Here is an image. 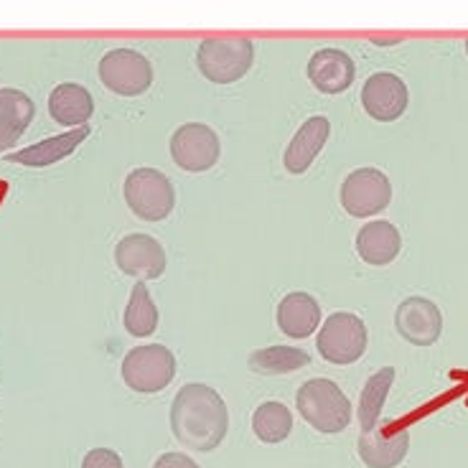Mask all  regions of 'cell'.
<instances>
[{"instance_id": "obj_27", "label": "cell", "mask_w": 468, "mask_h": 468, "mask_svg": "<svg viewBox=\"0 0 468 468\" xmlns=\"http://www.w3.org/2000/svg\"><path fill=\"white\" fill-rule=\"evenodd\" d=\"M466 51H468V38H466Z\"/></svg>"}, {"instance_id": "obj_10", "label": "cell", "mask_w": 468, "mask_h": 468, "mask_svg": "<svg viewBox=\"0 0 468 468\" xmlns=\"http://www.w3.org/2000/svg\"><path fill=\"white\" fill-rule=\"evenodd\" d=\"M115 262L130 278L155 281L165 272V250L151 234H128L115 245Z\"/></svg>"}, {"instance_id": "obj_3", "label": "cell", "mask_w": 468, "mask_h": 468, "mask_svg": "<svg viewBox=\"0 0 468 468\" xmlns=\"http://www.w3.org/2000/svg\"><path fill=\"white\" fill-rule=\"evenodd\" d=\"M122 194H125L130 211L143 222H164L176 207L174 184L158 168L130 171Z\"/></svg>"}, {"instance_id": "obj_17", "label": "cell", "mask_w": 468, "mask_h": 468, "mask_svg": "<svg viewBox=\"0 0 468 468\" xmlns=\"http://www.w3.org/2000/svg\"><path fill=\"white\" fill-rule=\"evenodd\" d=\"M48 115L54 117L58 125L74 130L84 128L94 115L92 94L77 82L58 84L48 94Z\"/></svg>"}, {"instance_id": "obj_7", "label": "cell", "mask_w": 468, "mask_h": 468, "mask_svg": "<svg viewBox=\"0 0 468 468\" xmlns=\"http://www.w3.org/2000/svg\"><path fill=\"white\" fill-rule=\"evenodd\" d=\"M153 64L135 48H112L100 58V80L110 92L138 97L153 87Z\"/></svg>"}, {"instance_id": "obj_19", "label": "cell", "mask_w": 468, "mask_h": 468, "mask_svg": "<svg viewBox=\"0 0 468 468\" xmlns=\"http://www.w3.org/2000/svg\"><path fill=\"white\" fill-rule=\"evenodd\" d=\"M87 135H90V128H87V125H84V128L69 130V133H61V135L47 138V141L36 143V145H28L24 151L11 153V155H5V161H13V164L21 165H34V168L51 165L77 151V148L87 141Z\"/></svg>"}, {"instance_id": "obj_11", "label": "cell", "mask_w": 468, "mask_h": 468, "mask_svg": "<svg viewBox=\"0 0 468 468\" xmlns=\"http://www.w3.org/2000/svg\"><path fill=\"white\" fill-rule=\"evenodd\" d=\"M395 326L399 336L412 346H433L443 334V314L433 301L412 295L398 305Z\"/></svg>"}, {"instance_id": "obj_14", "label": "cell", "mask_w": 468, "mask_h": 468, "mask_svg": "<svg viewBox=\"0 0 468 468\" xmlns=\"http://www.w3.org/2000/svg\"><path fill=\"white\" fill-rule=\"evenodd\" d=\"M356 77V67L341 48H321L308 58V80L324 94H341L349 90Z\"/></svg>"}, {"instance_id": "obj_25", "label": "cell", "mask_w": 468, "mask_h": 468, "mask_svg": "<svg viewBox=\"0 0 468 468\" xmlns=\"http://www.w3.org/2000/svg\"><path fill=\"white\" fill-rule=\"evenodd\" d=\"M82 468H122V458L110 448H94L84 456Z\"/></svg>"}, {"instance_id": "obj_26", "label": "cell", "mask_w": 468, "mask_h": 468, "mask_svg": "<svg viewBox=\"0 0 468 468\" xmlns=\"http://www.w3.org/2000/svg\"><path fill=\"white\" fill-rule=\"evenodd\" d=\"M153 468H199V463L191 461L186 453H164L153 463Z\"/></svg>"}, {"instance_id": "obj_5", "label": "cell", "mask_w": 468, "mask_h": 468, "mask_svg": "<svg viewBox=\"0 0 468 468\" xmlns=\"http://www.w3.org/2000/svg\"><path fill=\"white\" fill-rule=\"evenodd\" d=\"M176 356L174 351L161 344H145L128 351L122 359V379L133 392L155 395L174 382Z\"/></svg>"}, {"instance_id": "obj_18", "label": "cell", "mask_w": 468, "mask_h": 468, "mask_svg": "<svg viewBox=\"0 0 468 468\" xmlns=\"http://www.w3.org/2000/svg\"><path fill=\"white\" fill-rule=\"evenodd\" d=\"M402 250V234L392 222H369L364 224L359 234H356V252L367 265H389L398 258Z\"/></svg>"}, {"instance_id": "obj_16", "label": "cell", "mask_w": 468, "mask_h": 468, "mask_svg": "<svg viewBox=\"0 0 468 468\" xmlns=\"http://www.w3.org/2000/svg\"><path fill=\"white\" fill-rule=\"evenodd\" d=\"M278 328L288 339H308L321 324V305L308 292H288L278 303Z\"/></svg>"}, {"instance_id": "obj_4", "label": "cell", "mask_w": 468, "mask_h": 468, "mask_svg": "<svg viewBox=\"0 0 468 468\" xmlns=\"http://www.w3.org/2000/svg\"><path fill=\"white\" fill-rule=\"evenodd\" d=\"M255 61L250 38H204L197 51L199 71L214 84H232L245 77Z\"/></svg>"}, {"instance_id": "obj_20", "label": "cell", "mask_w": 468, "mask_h": 468, "mask_svg": "<svg viewBox=\"0 0 468 468\" xmlns=\"http://www.w3.org/2000/svg\"><path fill=\"white\" fill-rule=\"evenodd\" d=\"M36 105L21 90H0V153H5L13 143L34 122Z\"/></svg>"}, {"instance_id": "obj_13", "label": "cell", "mask_w": 468, "mask_h": 468, "mask_svg": "<svg viewBox=\"0 0 468 468\" xmlns=\"http://www.w3.org/2000/svg\"><path fill=\"white\" fill-rule=\"evenodd\" d=\"M410 451V431L395 425H377L375 431L362 433L359 438V456L369 468L399 466Z\"/></svg>"}, {"instance_id": "obj_15", "label": "cell", "mask_w": 468, "mask_h": 468, "mask_svg": "<svg viewBox=\"0 0 468 468\" xmlns=\"http://www.w3.org/2000/svg\"><path fill=\"white\" fill-rule=\"evenodd\" d=\"M328 135H331V122H328L326 117H308L303 125L298 128V133L292 135L291 145L285 148V155H282L285 171L292 176L305 174L314 165L321 148L326 145Z\"/></svg>"}, {"instance_id": "obj_6", "label": "cell", "mask_w": 468, "mask_h": 468, "mask_svg": "<svg viewBox=\"0 0 468 468\" xmlns=\"http://www.w3.org/2000/svg\"><path fill=\"white\" fill-rule=\"evenodd\" d=\"M367 326L359 316L346 314V311H336L324 321V326L318 331L316 346L318 354L326 359L328 364L336 367H346L362 359L367 351Z\"/></svg>"}, {"instance_id": "obj_1", "label": "cell", "mask_w": 468, "mask_h": 468, "mask_svg": "<svg viewBox=\"0 0 468 468\" xmlns=\"http://www.w3.org/2000/svg\"><path fill=\"white\" fill-rule=\"evenodd\" d=\"M171 431L191 451L209 453L229 431V410L209 385H184L171 405Z\"/></svg>"}, {"instance_id": "obj_23", "label": "cell", "mask_w": 468, "mask_h": 468, "mask_svg": "<svg viewBox=\"0 0 468 468\" xmlns=\"http://www.w3.org/2000/svg\"><path fill=\"white\" fill-rule=\"evenodd\" d=\"M252 431L262 443H282L292 431V412L282 402H262L252 415Z\"/></svg>"}, {"instance_id": "obj_8", "label": "cell", "mask_w": 468, "mask_h": 468, "mask_svg": "<svg viewBox=\"0 0 468 468\" xmlns=\"http://www.w3.org/2000/svg\"><path fill=\"white\" fill-rule=\"evenodd\" d=\"M341 207L346 214L362 219L385 211L392 201V184L379 168H356L341 184Z\"/></svg>"}, {"instance_id": "obj_9", "label": "cell", "mask_w": 468, "mask_h": 468, "mask_svg": "<svg viewBox=\"0 0 468 468\" xmlns=\"http://www.w3.org/2000/svg\"><path fill=\"white\" fill-rule=\"evenodd\" d=\"M219 135L204 122H186L171 135V155L188 174L209 171L219 161Z\"/></svg>"}, {"instance_id": "obj_21", "label": "cell", "mask_w": 468, "mask_h": 468, "mask_svg": "<svg viewBox=\"0 0 468 468\" xmlns=\"http://www.w3.org/2000/svg\"><path fill=\"white\" fill-rule=\"evenodd\" d=\"M125 328H128L130 336H135V339L153 336L155 328H158V308L153 303L148 285L143 281L135 282L133 292H130L128 308H125Z\"/></svg>"}, {"instance_id": "obj_24", "label": "cell", "mask_w": 468, "mask_h": 468, "mask_svg": "<svg viewBox=\"0 0 468 468\" xmlns=\"http://www.w3.org/2000/svg\"><path fill=\"white\" fill-rule=\"evenodd\" d=\"M311 362L303 349L295 346H268L250 354V369L260 375H288L295 369H303Z\"/></svg>"}, {"instance_id": "obj_2", "label": "cell", "mask_w": 468, "mask_h": 468, "mask_svg": "<svg viewBox=\"0 0 468 468\" xmlns=\"http://www.w3.org/2000/svg\"><path fill=\"white\" fill-rule=\"evenodd\" d=\"M298 412L318 433H341L351 422V402L331 379H308L295 398Z\"/></svg>"}, {"instance_id": "obj_12", "label": "cell", "mask_w": 468, "mask_h": 468, "mask_svg": "<svg viewBox=\"0 0 468 468\" xmlns=\"http://www.w3.org/2000/svg\"><path fill=\"white\" fill-rule=\"evenodd\" d=\"M410 94L405 82L392 71H379L372 74L362 87V105L367 115L375 117L379 122H392L405 115Z\"/></svg>"}, {"instance_id": "obj_22", "label": "cell", "mask_w": 468, "mask_h": 468, "mask_svg": "<svg viewBox=\"0 0 468 468\" xmlns=\"http://www.w3.org/2000/svg\"><path fill=\"white\" fill-rule=\"evenodd\" d=\"M395 382V367H385L379 369L375 377H369V382L362 389V399H359V425H362V433L375 431L377 420L382 415L385 408V399L392 389Z\"/></svg>"}]
</instances>
